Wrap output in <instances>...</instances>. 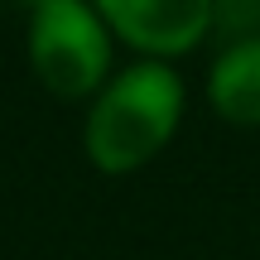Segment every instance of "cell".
<instances>
[{"label": "cell", "instance_id": "obj_6", "mask_svg": "<svg viewBox=\"0 0 260 260\" xmlns=\"http://www.w3.org/2000/svg\"><path fill=\"white\" fill-rule=\"evenodd\" d=\"M34 5H48V0H34Z\"/></svg>", "mask_w": 260, "mask_h": 260}, {"label": "cell", "instance_id": "obj_3", "mask_svg": "<svg viewBox=\"0 0 260 260\" xmlns=\"http://www.w3.org/2000/svg\"><path fill=\"white\" fill-rule=\"evenodd\" d=\"M102 15L149 53H183L212 19V0H96Z\"/></svg>", "mask_w": 260, "mask_h": 260}, {"label": "cell", "instance_id": "obj_2", "mask_svg": "<svg viewBox=\"0 0 260 260\" xmlns=\"http://www.w3.org/2000/svg\"><path fill=\"white\" fill-rule=\"evenodd\" d=\"M29 53H34L39 77L58 96H82L102 82L111 48H106V34L96 24V15L82 0H48L34 15Z\"/></svg>", "mask_w": 260, "mask_h": 260}, {"label": "cell", "instance_id": "obj_4", "mask_svg": "<svg viewBox=\"0 0 260 260\" xmlns=\"http://www.w3.org/2000/svg\"><path fill=\"white\" fill-rule=\"evenodd\" d=\"M212 102L241 125H260V39L226 48L212 68Z\"/></svg>", "mask_w": 260, "mask_h": 260}, {"label": "cell", "instance_id": "obj_5", "mask_svg": "<svg viewBox=\"0 0 260 260\" xmlns=\"http://www.w3.org/2000/svg\"><path fill=\"white\" fill-rule=\"evenodd\" d=\"M217 15H222L226 34H236V29H255L260 24V0H217Z\"/></svg>", "mask_w": 260, "mask_h": 260}, {"label": "cell", "instance_id": "obj_1", "mask_svg": "<svg viewBox=\"0 0 260 260\" xmlns=\"http://www.w3.org/2000/svg\"><path fill=\"white\" fill-rule=\"evenodd\" d=\"M178 77L159 63H140L121 73L87 121V149L106 174L145 164L178 125Z\"/></svg>", "mask_w": 260, "mask_h": 260}]
</instances>
